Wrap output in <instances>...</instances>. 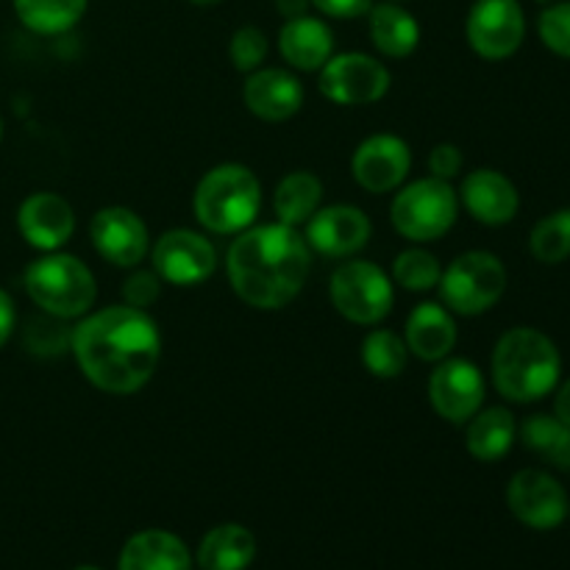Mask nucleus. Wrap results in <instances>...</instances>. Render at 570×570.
<instances>
[{"mask_svg": "<svg viewBox=\"0 0 570 570\" xmlns=\"http://www.w3.org/2000/svg\"><path fill=\"white\" fill-rule=\"evenodd\" d=\"M72 356L83 376L104 393H139L154 379L161 334L154 317L134 306H106L72 326Z\"/></svg>", "mask_w": 570, "mask_h": 570, "instance_id": "f257e3e1", "label": "nucleus"}, {"mask_svg": "<svg viewBox=\"0 0 570 570\" xmlns=\"http://www.w3.org/2000/svg\"><path fill=\"white\" fill-rule=\"evenodd\" d=\"M312 254L304 234L284 223L248 226L226 256L232 289L254 309H282L298 298L309 276Z\"/></svg>", "mask_w": 570, "mask_h": 570, "instance_id": "f03ea898", "label": "nucleus"}, {"mask_svg": "<svg viewBox=\"0 0 570 570\" xmlns=\"http://www.w3.org/2000/svg\"><path fill=\"white\" fill-rule=\"evenodd\" d=\"M562 376V356L554 340L529 326L501 334L493 351V382L507 401L532 404L554 393Z\"/></svg>", "mask_w": 570, "mask_h": 570, "instance_id": "7ed1b4c3", "label": "nucleus"}, {"mask_svg": "<svg viewBox=\"0 0 570 570\" xmlns=\"http://www.w3.org/2000/svg\"><path fill=\"white\" fill-rule=\"evenodd\" d=\"M195 217L215 234H239L254 226L262 206V184L245 165H217L195 187Z\"/></svg>", "mask_w": 570, "mask_h": 570, "instance_id": "20e7f679", "label": "nucleus"}, {"mask_svg": "<svg viewBox=\"0 0 570 570\" xmlns=\"http://www.w3.org/2000/svg\"><path fill=\"white\" fill-rule=\"evenodd\" d=\"M26 293L42 312L56 317H83L95 304V276L78 256L50 250L42 259L31 262L26 271Z\"/></svg>", "mask_w": 570, "mask_h": 570, "instance_id": "39448f33", "label": "nucleus"}, {"mask_svg": "<svg viewBox=\"0 0 570 570\" xmlns=\"http://www.w3.org/2000/svg\"><path fill=\"white\" fill-rule=\"evenodd\" d=\"M460 215V195L443 178H417L395 195L390 220L401 237L412 243H432L451 232Z\"/></svg>", "mask_w": 570, "mask_h": 570, "instance_id": "423d86ee", "label": "nucleus"}, {"mask_svg": "<svg viewBox=\"0 0 570 570\" xmlns=\"http://www.w3.org/2000/svg\"><path fill=\"white\" fill-rule=\"evenodd\" d=\"M438 287L454 315H484L507 293V267L490 250H468L445 267Z\"/></svg>", "mask_w": 570, "mask_h": 570, "instance_id": "0eeeda50", "label": "nucleus"}, {"mask_svg": "<svg viewBox=\"0 0 570 570\" xmlns=\"http://www.w3.org/2000/svg\"><path fill=\"white\" fill-rule=\"evenodd\" d=\"M332 304L345 321L373 326L393 309V282L379 265L365 259L343 262L332 273Z\"/></svg>", "mask_w": 570, "mask_h": 570, "instance_id": "6e6552de", "label": "nucleus"}, {"mask_svg": "<svg viewBox=\"0 0 570 570\" xmlns=\"http://www.w3.org/2000/svg\"><path fill=\"white\" fill-rule=\"evenodd\" d=\"M317 87L340 106H367L390 92V70L367 53H340L321 67Z\"/></svg>", "mask_w": 570, "mask_h": 570, "instance_id": "1a4fd4ad", "label": "nucleus"}, {"mask_svg": "<svg viewBox=\"0 0 570 570\" xmlns=\"http://www.w3.org/2000/svg\"><path fill=\"white\" fill-rule=\"evenodd\" d=\"M468 42L482 59H510L527 37V17L518 0H476L468 14Z\"/></svg>", "mask_w": 570, "mask_h": 570, "instance_id": "9d476101", "label": "nucleus"}, {"mask_svg": "<svg viewBox=\"0 0 570 570\" xmlns=\"http://www.w3.org/2000/svg\"><path fill=\"white\" fill-rule=\"evenodd\" d=\"M507 507L512 515L529 529L538 532H551L560 527L570 512V501L566 488L557 482L551 473L538 471V468H527L518 471L510 479L507 488Z\"/></svg>", "mask_w": 570, "mask_h": 570, "instance_id": "9b49d317", "label": "nucleus"}, {"mask_svg": "<svg viewBox=\"0 0 570 570\" xmlns=\"http://www.w3.org/2000/svg\"><path fill=\"white\" fill-rule=\"evenodd\" d=\"M217 267V250L204 234L189 228L165 232L154 245V271L161 282L176 287H195L209 282Z\"/></svg>", "mask_w": 570, "mask_h": 570, "instance_id": "f8f14e48", "label": "nucleus"}, {"mask_svg": "<svg viewBox=\"0 0 570 570\" xmlns=\"http://www.w3.org/2000/svg\"><path fill=\"white\" fill-rule=\"evenodd\" d=\"M484 393L488 387H484L482 371L468 360L445 356L429 379V401H432L434 412L456 426L468 423L482 410Z\"/></svg>", "mask_w": 570, "mask_h": 570, "instance_id": "ddd939ff", "label": "nucleus"}, {"mask_svg": "<svg viewBox=\"0 0 570 570\" xmlns=\"http://www.w3.org/2000/svg\"><path fill=\"white\" fill-rule=\"evenodd\" d=\"M89 237L98 254L117 267H137L148 256V226L126 206H106L92 217Z\"/></svg>", "mask_w": 570, "mask_h": 570, "instance_id": "4468645a", "label": "nucleus"}, {"mask_svg": "<svg viewBox=\"0 0 570 570\" xmlns=\"http://www.w3.org/2000/svg\"><path fill=\"white\" fill-rule=\"evenodd\" d=\"M410 145L395 134H373L354 150V159H351V173L367 193H390L401 187L410 176Z\"/></svg>", "mask_w": 570, "mask_h": 570, "instance_id": "2eb2a0df", "label": "nucleus"}, {"mask_svg": "<svg viewBox=\"0 0 570 570\" xmlns=\"http://www.w3.org/2000/svg\"><path fill=\"white\" fill-rule=\"evenodd\" d=\"M371 217L362 209L348 204L323 206L306 223V243L317 254L332 256V259H345L356 254L371 239Z\"/></svg>", "mask_w": 570, "mask_h": 570, "instance_id": "dca6fc26", "label": "nucleus"}, {"mask_svg": "<svg viewBox=\"0 0 570 570\" xmlns=\"http://www.w3.org/2000/svg\"><path fill=\"white\" fill-rule=\"evenodd\" d=\"M17 228L31 248L50 254L70 243L76 232V215L61 195L33 193L17 209Z\"/></svg>", "mask_w": 570, "mask_h": 570, "instance_id": "f3484780", "label": "nucleus"}, {"mask_svg": "<svg viewBox=\"0 0 570 570\" xmlns=\"http://www.w3.org/2000/svg\"><path fill=\"white\" fill-rule=\"evenodd\" d=\"M243 98L259 120L284 122L304 106V83L282 67H259L245 81Z\"/></svg>", "mask_w": 570, "mask_h": 570, "instance_id": "a211bd4d", "label": "nucleus"}, {"mask_svg": "<svg viewBox=\"0 0 570 570\" xmlns=\"http://www.w3.org/2000/svg\"><path fill=\"white\" fill-rule=\"evenodd\" d=\"M460 198L473 220L484 223V226H507L515 220L518 209H521V195H518L515 184L504 173L490 170V167L468 173Z\"/></svg>", "mask_w": 570, "mask_h": 570, "instance_id": "6ab92c4d", "label": "nucleus"}, {"mask_svg": "<svg viewBox=\"0 0 570 570\" xmlns=\"http://www.w3.org/2000/svg\"><path fill=\"white\" fill-rule=\"evenodd\" d=\"M404 343L423 362H443L456 345V321L449 306L426 301L406 317Z\"/></svg>", "mask_w": 570, "mask_h": 570, "instance_id": "aec40b11", "label": "nucleus"}, {"mask_svg": "<svg viewBox=\"0 0 570 570\" xmlns=\"http://www.w3.org/2000/svg\"><path fill=\"white\" fill-rule=\"evenodd\" d=\"M117 570H193V557L178 534L145 529L126 540Z\"/></svg>", "mask_w": 570, "mask_h": 570, "instance_id": "412c9836", "label": "nucleus"}, {"mask_svg": "<svg viewBox=\"0 0 570 570\" xmlns=\"http://www.w3.org/2000/svg\"><path fill=\"white\" fill-rule=\"evenodd\" d=\"M278 50L295 70L317 72L334 56V33L317 17H295L278 31Z\"/></svg>", "mask_w": 570, "mask_h": 570, "instance_id": "4be33fe9", "label": "nucleus"}, {"mask_svg": "<svg viewBox=\"0 0 570 570\" xmlns=\"http://www.w3.org/2000/svg\"><path fill=\"white\" fill-rule=\"evenodd\" d=\"M518 440V423L515 415L504 406H490V410H479L476 415L468 421L465 445L471 451L473 460L479 462H499L512 451Z\"/></svg>", "mask_w": 570, "mask_h": 570, "instance_id": "5701e85b", "label": "nucleus"}, {"mask_svg": "<svg viewBox=\"0 0 570 570\" xmlns=\"http://www.w3.org/2000/svg\"><path fill=\"white\" fill-rule=\"evenodd\" d=\"M256 560V538L239 523H223L206 532L198 549L200 570H245Z\"/></svg>", "mask_w": 570, "mask_h": 570, "instance_id": "b1692460", "label": "nucleus"}, {"mask_svg": "<svg viewBox=\"0 0 570 570\" xmlns=\"http://www.w3.org/2000/svg\"><path fill=\"white\" fill-rule=\"evenodd\" d=\"M371 17V39L379 53L390 59H406L421 45V26L415 17L399 3H379L367 11Z\"/></svg>", "mask_w": 570, "mask_h": 570, "instance_id": "393cba45", "label": "nucleus"}, {"mask_svg": "<svg viewBox=\"0 0 570 570\" xmlns=\"http://www.w3.org/2000/svg\"><path fill=\"white\" fill-rule=\"evenodd\" d=\"M323 181L309 170H295L278 181L276 195H273V209H276L278 223L284 226H306L309 217L321 209Z\"/></svg>", "mask_w": 570, "mask_h": 570, "instance_id": "a878e982", "label": "nucleus"}, {"mask_svg": "<svg viewBox=\"0 0 570 570\" xmlns=\"http://www.w3.org/2000/svg\"><path fill=\"white\" fill-rule=\"evenodd\" d=\"M518 438L549 465L570 471V426L557 415H532L518 426Z\"/></svg>", "mask_w": 570, "mask_h": 570, "instance_id": "bb28decb", "label": "nucleus"}, {"mask_svg": "<svg viewBox=\"0 0 570 570\" xmlns=\"http://www.w3.org/2000/svg\"><path fill=\"white\" fill-rule=\"evenodd\" d=\"M14 11L31 31L65 33L81 20L87 0H14Z\"/></svg>", "mask_w": 570, "mask_h": 570, "instance_id": "cd10ccee", "label": "nucleus"}, {"mask_svg": "<svg viewBox=\"0 0 570 570\" xmlns=\"http://www.w3.org/2000/svg\"><path fill=\"white\" fill-rule=\"evenodd\" d=\"M410 362V348L404 340L387 328H376L362 343V365L376 379H399Z\"/></svg>", "mask_w": 570, "mask_h": 570, "instance_id": "c85d7f7f", "label": "nucleus"}, {"mask_svg": "<svg viewBox=\"0 0 570 570\" xmlns=\"http://www.w3.org/2000/svg\"><path fill=\"white\" fill-rule=\"evenodd\" d=\"M529 250L543 265H560L570 256V206L546 215L529 234Z\"/></svg>", "mask_w": 570, "mask_h": 570, "instance_id": "c756f323", "label": "nucleus"}, {"mask_svg": "<svg viewBox=\"0 0 570 570\" xmlns=\"http://www.w3.org/2000/svg\"><path fill=\"white\" fill-rule=\"evenodd\" d=\"M443 267H440L438 256L429 254L423 248L401 250L393 262V278L410 293H429L440 284Z\"/></svg>", "mask_w": 570, "mask_h": 570, "instance_id": "7c9ffc66", "label": "nucleus"}, {"mask_svg": "<svg viewBox=\"0 0 570 570\" xmlns=\"http://www.w3.org/2000/svg\"><path fill=\"white\" fill-rule=\"evenodd\" d=\"M72 326H67L65 317H56L45 312V317H33L26 328V348L33 356H59L70 351Z\"/></svg>", "mask_w": 570, "mask_h": 570, "instance_id": "2f4dec72", "label": "nucleus"}, {"mask_svg": "<svg viewBox=\"0 0 570 570\" xmlns=\"http://www.w3.org/2000/svg\"><path fill=\"white\" fill-rule=\"evenodd\" d=\"M540 39L551 53L570 59V0L551 3L538 20Z\"/></svg>", "mask_w": 570, "mask_h": 570, "instance_id": "473e14b6", "label": "nucleus"}, {"mask_svg": "<svg viewBox=\"0 0 570 570\" xmlns=\"http://www.w3.org/2000/svg\"><path fill=\"white\" fill-rule=\"evenodd\" d=\"M228 56H232V65L239 72L259 70L267 56V37L254 26L239 28V31H234L232 45H228Z\"/></svg>", "mask_w": 570, "mask_h": 570, "instance_id": "72a5a7b5", "label": "nucleus"}, {"mask_svg": "<svg viewBox=\"0 0 570 570\" xmlns=\"http://www.w3.org/2000/svg\"><path fill=\"white\" fill-rule=\"evenodd\" d=\"M161 295V278L159 273L150 271H134L131 276L122 282V298L134 309H148L150 304H156Z\"/></svg>", "mask_w": 570, "mask_h": 570, "instance_id": "f704fd0d", "label": "nucleus"}, {"mask_svg": "<svg viewBox=\"0 0 570 570\" xmlns=\"http://www.w3.org/2000/svg\"><path fill=\"white\" fill-rule=\"evenodd\" d=\"M462 165H465V156L451 142L434 145L432 154H429V170H432L434 178H443V181H451V178L460 176Z\"/></svg>", "mask_w": 570, "mask_h": 570, "instance_id": "c9c22d12", "label": "nucleus"}, {"mask_svg": "<svg viewBox=\"0 0 570 570\" xmlns=\"http://www.w3.org/2000/svg\"><path fill=\"white\" fill-rule=\"evenodd\" d=\"M315 9H321L323 14L334 17V20H354L371 11L373 0H312Z\"/></svg>", "mask_w": 570, "mask_h": 570, "instance_id": "e433bc0d", "label": "nucleus"}, {"mask_svg": "<svg viewBox=\"0 0 570 570\" xmlns=\"http://www.w3.org/2000/svg\"><path fill=\"white\" fill-rule=\"evenodd\" d=\"M14 323H17V312H14V301L6 289H0V348L9 343L11 332H14Z\"/></svg>", "mask_w": 570, "mask_h": 570, "instance_id": "4c0bfd02", "label": "nucleus"}, {"mask_svg": "<svg viewBox=\"0 0 570 570\" xmlns=\"http://www.w3.org/2000/svg\"><path fill=\"white\" fill-rule=\"evenodd\" d=\"M554 415L560 417L562 423L570 426V379L562 387H557V399H554Z\"/></svg>", "mask_w": 570, "mask_h": 570, "instance_id": "58836bf2", "label": "nucleus"}, {"mask_svg": "<svg viewBox=\"0 0 570 570\" xmlns=\"http://www.w3.org/2000/svg\"><path fill=\"white\" fill-rule=\"evenodd\" d=\"M312 0H276L278 11H282L287 20H295V17H304L306 9H309Z\"/></svg>", "mask_w": 570, "mask_h": 570, "instance_id": "ea45409f", "label": "nucleus"}, {"mask_svg": "<svg viewBox=\"0 0 570 570\" xmlns=\"http://www.w3.org/2000/svg\"><path fill=\"white\" fill-rule=\"evenodd\" d=\"M189 3H195V6H217V3H223V0H189Z\"/></svg>", "mask_w": 570, "mask_h": 570, "instance_id": "a19ab883", "label": "nucleus"}, {"mask_svg": "<svg viewBox=\"0 0 570 570\" xmlns=\"http://www.w3.org/2000/svg\"><path fill=\"white\" fill-rule=\"evenodd\" d=\"M538 3H549L551 6V3H560V0H538Z\"/></svg>", "mask_w": 570, "mask_h": 570, "instance_id": "79ce46f5", "label": "nucleus"}, {"mask_svg": "<svg viewBox=\"0 0 570 570\" xmlns=\"http://www.w3.org/2000/svg\"><path fill=\"white\" fill-rule=\"evenodd\" d=\"M76 570H100V568H92V566H83V568H76Z\"/></svg>", "mask_w": 570, "mask_h": 570, "instance_id": "37998d69", "label": "nucleus"}, {"mask_svg": "<svg viewBox=\"0 0 570 570\" xmlns=\"http://www.w3.org/2000/svg\"><path fill=\"white\" fill-rule=\"evenodd\" d=\"M0 139H3V122H0Z\"/></svg>", "mask_w": 570, "mask_h": 570, "instance_id": "c03bdc74", "label": "nucleus"}, {"mask_svg": "<svg viewBox=\"0 0 570 570\" xmlns=\"http://www.w3.org/2000/svg\"><path fill=\"white\" fill-rule=\"evenodd\" d=\"M393 3H401V0H393Z\"/></svg>", "mask_w": 570, "mask_h": 570, "instance_id": "a18cd8bd", "label": "nucleus"}]
</instances>
